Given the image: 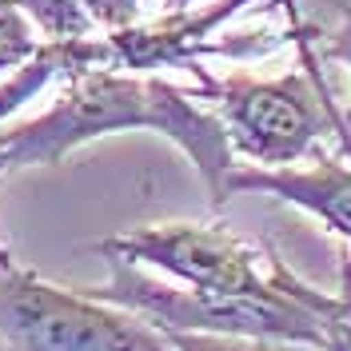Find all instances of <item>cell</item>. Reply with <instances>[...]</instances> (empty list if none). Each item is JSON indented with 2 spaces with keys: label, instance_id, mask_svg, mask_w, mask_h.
<instances>
[{
  "label": "cell",
  "instance_id": "6da1fadb",
  "mask_svg": "<svg viewBox=\"0 0 351 351\" xmlns=\"http://www.w3.org/2000/svg\"><path fill=\"white\" fill-rule=\"evenodd\" d=\"M199 96L160 76L84 68L64 76L52 108L0 132V176L16 168H52L76 148L112 132H156L188 156L212 204L228 199L236 152L216 112L199 108Z\"/></svg>",
  "mask_w": 351,
  "mask_h": 351
},
{
  "label": "cell",
  "instance_id": "7a4b0ae2",
  "mask_svg": "<svg viewBox=\"0 0 351 351\" xmlns=\"http://www.w3.org/2000/svg\"><path fill=\"white\" fill-rule=\"evenodd\" d=\"M108 260V280L96 287H84L92 300H104L112 307H124L140 315L156 331H192V335H252V339H284L304 348H324L319 315L304 307L287 291L276 271L271 295H223L204 291L176 280H156L140 263H128L120 256ZM271 260V256H267Z\"/></svg>",
  "mask_w": 351,
  "mask_h": 351
},
{
  "label": "cell",
  "instance_id": "3957f363",
  "mask_svg": "<svg viewBox=\"0 0 351 351\" xmlns=\"http://www.w3.org/2000/svg\"><path fill=\"white\" fill-rule=\"evenodd\" d=\"M0 339L12 351H172L168 335L88 291L48 284L0 247Z\"/></svg>",
  "mask_w": 351,
  "mask_h": 351
},
{
  "label": "cell",
  "instance_id": "277c9868",
  "mask_svg": "<svg viewBox=\"0 0 351 351\" xmlns=\"http://www.w3.org/2000/svg\"><path fill=\"white\" fill-rule=\"evenodd\" d=\"M192 72L216 100V116L236 156L256 160L260 168H291L307 156H319L331 116L304 72H287L280 80H256L243 72L212 80L204 68Z\"/></svg>",
  "mask_w": 351,
  "mask_h": 351
},
{
  "label": "cell",
  "instance_id": "5b68a950",
  "mask_svg": "<svg viewBox=\"0 0 351 351\" xmlns=\"http://www.w3.org/2000/svg\"><path fill=\"white\" fill-rule=\"evenodd\" d=\"M100 256H120L140 263L148 271H160L176 284L223 291V295H271V260L260 256L252 243H243L223 223H148L132 228L124 236L96 243Z\"/></svg>",
  "mask_w": 351,
  "mask_h": 351
},
{
  "label": "cell",
  "instance_id": "8992f818",
  "mask_svg": "<svg viewBox=\"0 0 351 351\" xmlns=\"http://www.w3.org/2000/svg\"><path fill=\"white\" fill-rule=\"evenodd\" d=\"M252 0H216L204 8H180V12H164L160 21L148 24H128L104 32V68L116 72H156V68H196L199 56L212 52H228L223 44H216L219 24H228L240 8H247Z\"/></svg>",
  "mask_w": 351,
  "mask_h": 351
},
{
  "label": "cell",
  "instance_id": "52a82bcc",
  "mask_svg": "<svg viewBox=\"0 0 351 351\" xmlns=\"http://www.w3.org/2000/svg\"><path fill=\"white\" fill-rule=\"evenodd\" d=\"M236 192H260L291 204L351 243V164L315 156L311 168H232L228 196Z\"/></svg>",
  "mask_w": 351,
  "mask_h": 351
},
{
  "label": "cell",
  "instance_id": "ba28073f",
  "mask_svg": "<svg viewBox=\"0 0 351 351\" xmlns=\"http://www.w3.org/2000/svg\"><path fill=\"white\" fill-rule=\"evenodd\" d=\"M271 271L300 304L319 315V328H324L319 351H351V256L339 263V291H319V287L304 284L280 256H271Z\"/></svg>",
  "mask_w": 351,
  "mask_h": 351
},
{
  "label": "cell",
  "instance_id": "9c48e42d",
  "mask_svg": "<svg viewBox=\"0 0 351 351\" xmlns=\"http://www.w3.org/2000/svg\"><path fill=\"white\" fill-rule=\"evenodd\" d=\"M172 351H315L284 339H252V335H192V331H164Z\"/></svg>",
  "mask_w": 351,
  "mask_h": 351
},
{
  "label": "cell",
  "instance_id": "30bf717a",
  "mask_svg": "<svg viewBox=\"0 0 351 351\" xmlns=\"http://www.w3.org/2000/svg\"><path fill=\"white\" fill-rule=\"evenodd\" d=\"M40 32L32 28V21L24 16V8L16 0H0V56L12 60H28L40 48Z\"/></svg>",
  "mask_w": 351,
  "mask_h": 351
},
{
  "label": "cell",
  "instance_id": "8fae6325",
  "mask_svg": "<svg viewBox=\"0 0 351 351\" xmlns=\"http://www.w3.org/2000/svg\"><path fill=\"white\" fill-rule=\"evenodd\" d=\"M324 52H328V60H339V64L351 72V12H348V21H343V24H339V28H335V32L328 36V48H324ZM343 124L351 128V104H348V116H343Z\"/></svg>",
  "mask_w": 351,
  "mask_h": 351
},
{
  "label": "cell",
  "instance_id": "7c38bea8",
  "mask_svg": "<svg viewBox=\"0 0 351 351\" xmlns=\"http://www.w3.org/2000/svg\"><path fill=\"white\" fill-rule=\"evenodd\" d=\"M196 0H164V12H180V8H192Z\"/></svg>",
  "mask_w": 351,
  "mask_h": 351
},
{
  "label": "cell",
  "instance_id": "4fadbf2b",
  "mask_svg": "<svg viewBox=\"0 0 351 351\" xmlns=\"http://www.w3.org/2000/svg\"><path fill=\"white\" fill-rule=\"evenodd\" d=\"M16 64H21V60H12V56H0V76H4V72H12Z\"/></svg>",
  "mask_w": 351,
  "mask_h": 351
}]
</instances>
